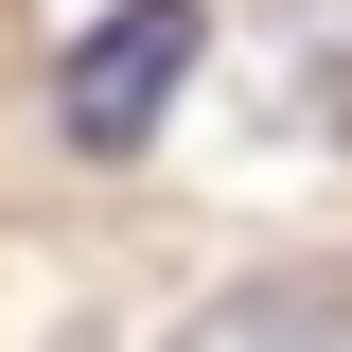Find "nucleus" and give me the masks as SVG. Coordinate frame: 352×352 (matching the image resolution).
<instances>
[{"instance_id":"obj_1","label":"nucleus","mask_w":352,"mask_h":352,"mask_svg":"<svg viewBox=\"0 0 352 352\" xmlns=\"http://www.w3.org/2000/svg\"><path fill=\"white\" fill-rule=\"evenodd\" d=\"M176 71H194V0H124L106 36H71V88H53V124H71L88 159H124V141L176 106Z\"/></svg>"},{"instance_id":"obj_2","label":"nucleus","mask_w":352,"mask_h":352,"mask_svg":"<svg viewBox=\"0 0 352 352\" xmlns=\"http://www.w3.org/2000/svg\"><path fill=\"white\" fill-rule=\"evenodd\" d=\"M176 352H352V264H282V282H229Z\"/></svg>"}]
</instances>
